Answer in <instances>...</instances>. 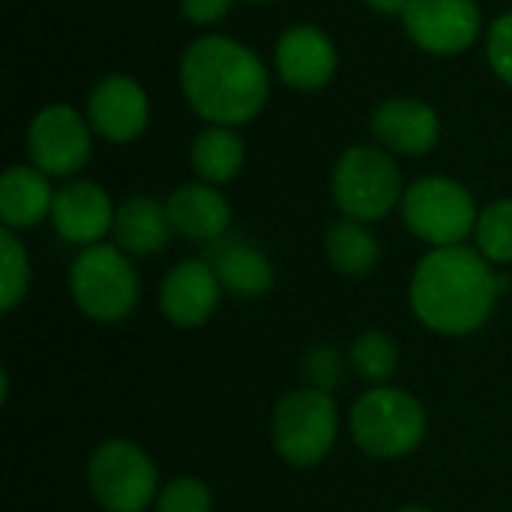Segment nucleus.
Returning <instances> with one entry per match:
<instances>
[{
  "instance_id": "obj_8",
  "label": "nucleus",
  "mask_w": 512,
  "mask_h": 512,
  "mask_svg": "<svg viewBox=\"0 0 512 512\" xmlns=\"http://www.w3.org/2000/svg\"><path fill=\"white\" fill-rule=\"evenodd\" d=\"M87 483L105 512H144L159 495L153 459L138 444L123 438H111L93 450Z\"/></svg>"
},
{
  "instance_id": "obj_4",
  "label": "nucleus",
  "mask_w": 512,
  "mask_h": 512,
  "mask_svg": "<svg viewBox=\"0 0 512 512\" xmlns=\"http://www.w3.org/2000/svg\"><path fill=\"white\" fill-rule=\"evenodd\" d=\"M399 213L405 228L432 249L462 246L468 237H474L480 219L477 201L468 186L444 174L414 180L402 195Z\"/></svg>"
},
{
  "instance_id": "obj_2",
  "label": "nucleus",
  "mask_w": 512,
  "mask_h": 512,
  "mask_svg": "<svg viewBox=\"0 0 512 512\" xmlns=\"http://www.w3.org/2000/svg\"><path fill=\"white\" fill-rule=\"evenodd\" d=\"M408 294L423 327L441 336H468L489 321L501 276L477 246H444L420 258Z\"/></svg>"
},
{
  "instance_id": "obj_12",
  "label": "nucleus",
  "mask_w": 512,
  "mask_h": 512,
  "mask_svg": "<svg viewBox=\"0 0 512 512\" xmlns=\"http://www.w3.org/2000/svg\"><path fill=\"white\" fill-rule=\"evenodd\" d=\"M273 72L297 93H318L339 72V48L318 24H291L273 45Z\"/></svg>"
},
{
  "instance_id": "obj_7",
  "label": "nucleus",
  "mask_w": 512,
  "mask_h": 512,
  "mask_svg": "<svg viewBox=\"0 0 512 512\" xmlns=\"http://www.w3.org/2000/svg\"><path fill=\"white\" fill-rule=\"evenodd\" d=\"M339 432V411L327 390L288 393L273 411L276 453L294 468H312L333 450Z\"/></svg>"
},
{
  "instance_id": "obj_6",
  "label": "nucleus",
  "mask_w": 512,
  "mask_h": 512,
  "mask_svg": "<svg viewBox=\"0 0 512 512\" xmlns=\"http://www.w3.org/2000/svg\"><path fill=\"white\" fill-rule=\"evenodd\" d=\"M351 435L375 459H399L417 450L426 435L423 405L396 387H375L351 408Z\"/></svg>"
},
{
  "instance_id": "obj_14",
  "label": "nucleus",
  "mask_w": 512,
  "mask_h": 512,
  "mask_svg": "<svg viewBox=\"0 0 512 512\" xmlns=\"http://www.w3.org/2000/svg\"><path fill=\"white\" fill-rule=\"evenodd\" d=\"M114 216L117 207L111 204L108 192L93 180H66L54 192L51 225L57 237L72 246L102 243V237L114 231Z\"/></svg>"
},
{
  "instance_id": "obj_30",
  "label": "nucleus",
  "mask_w": 512,
  "mask_h": 512,
  "mask_svg": "<svg viewBox=\"0 0 512 512\" xmlns=\"http://www.w3.org/2000/svg\"><path fill=\"white\" fill-rule=\"evenodd\" d=\"M399 512H432V510H426V507H405V510H399Z\"/></svg>"
},
{
  "instance_id": "obj_25",
  "label": "nucleus",
  "mask_w": 512,
  "mask_h": 512,
  "mask_svg": "<svg viewBox=\"0 0 512 512\" xmlns=\"http://www.w3.org/2000/svg\"><path fill=\"white\" fill-rule=\"evenodd\" d=\"M213 495L195 477H177L156 495V512H210Z\"/></svg>"
},
{
  "instance_id": "obj_9",
  "label": "nucleus",
  "mask_w": 512,
  "mask_h": 512,
  "mask_svg": "<svg viewBox=\"0 0 512 512\" xmlns=\"http://www.w3.org/2000/svg\"><path fill=\"white\" fill-rule=\"evenodd\" d=\"M93 126L87 114L66 102H51L39 108L27 123V156L48 177L75 180L93 153Z\"/></svg>"
},
{
  "instance_id": "obj_11",
  "label": "nucleus",
  "mask_w": 512,
  "mask_h": 512,
  "mask_svg": "<svg viewBox=\"0 0 512 512\" xmlns=\"http://www.w3.org/2000/svg\"><path fill=\"white\" fill-rule=\"evenodd\" d=\"M84 114L96 132V138L108 144H132L138 141L153 117V105L147 96V87L123 72L99 78L90 93Z\"/></svg>"
},
{
  "instance_id": "obj_15",
  "label": "nucleus",
  "mask_w": 512,
  "mask_h": 512,
  "mask_svg": "<svg viewBox=\"0 0 512 512\" xmlns=\"http://www.w3.org/2000/svg\"><path fill=\"white\" fill-rule=\"evenodd\" d=\"M222 297V285L204 258L180 261L159 285V309L174 327H201L210 321Z\"/></svg>"
},
{
  "instance_id": "obj_27",
  "label": "nucleus",
  "mask_w": 512,
  "mask_h": 512,
  "mask_svg": "<svg viewBox=\"0 0 512 512\" xmlns=\"http://www.w3.org/2000/svg\"><path fill=\"white\" fill-rule=\"evenodd\" d=\"M303 375L309 378V384L315 390L330 393V387L339 384V354L333 348H324V345L309 351L306 360H303Z\"/></svg>"
},
{
  "instance_id": "obj_21",
  "label": "nucleus",
  "mask_w": 512,
  "mask_h": 512,
  "mask_svg": "<svg viewBox=\"0 0 512 512\" xmlns=\"http://www.w3.org/2000/svg\"><path fill=\"white\" fill-rule=\"evenodd\" d=\"M327 261L342 276H369L381 261V243L366 222L342 219L324 237Z\"/></svg>"
},
{
  "instance_id": "obj_28",
  "label": "nucleus",
  "mask_w": 512,
  "mask_h": 512,
  "mask_svg": "<svg viewBox=\"0 0 512 512\" xmlns=\"http://www.w3.org/2000/svg\"><path fill=\"white\" fill-rule=\"evenodd\" d=\"M237 0H180V15L195 27H216L222 24Z\"/></svg>"
},
{
  "instance_id": "obj_16",
  "label": "nucleus",
  "mask_w": 512,
  "mask_h": 512,
  "mask_svg": "<svg viewBox=\"0 0 512 512\" xmlns=\"http://www.w3.org/2000/svg\"><path fill=\"white\" fill-rule=\"evenodd\" d=\"M168 219H171V231L186 237V240H198V243H216L228 234L231 228V204L228 198L219 192V186L210 183H183L177 186L168 201H165Z\"/></svg>"
},
{
  "instance_id": "obj_5",
  "label": "nucleus",
  "mask_w": 512,
  "mask_h": 512,
  "mask_svg": "<svg viewBox=\"0 0 512 512\" xmlns=\"http://www.w3.org/2000/svg\"><path fill=\"white\" fill-rule=\"evenodd\" d=\"M69 291L78 309L99 321H123L138 303V273L117 243L84 246L69 267Z\"/></svg>"
},
{
  "instance_id": "obj_18",
  "label": "nucleus",
  "mask_w": 512,
  "mask_h": 512,
  "mask_svg": "<svg viewBox=\"0 0 512 512\" xmlns=\"http://www.w3.org/2000/svg\"><path fill=\"white\" fill-rule=\"evenodd\" d=\"M51 177L36 165H12L0 177V219L9 231H27L51 219Z\"/></svg>"
},
{
  "instance_id": "obj_13",
  "label": "nucleus",
  "mask_w": 512,
  "mask_h": 512,
  "mask_svg": "<svg viewBox=\"0 0 512 512\" xmlns=\"http://www.w3.org/2000/svg\"><path fill=\"white\" fill-rule=\"evenodd\" d=\"M369 129L378 147L399 156H426L441 141L438 108L417 96H390L378 102Z\"/></svg>"
},
{
  "instance_id": "obj_24",
  "label": "nucleus",
  "mask_w": 512,
  "mask_h": 512,
  "mask_svg": "<svg viewBox=\"0 0 512 512\" xmlns=\"http://www.w3.org/2000/svg\"><path fill=\"white\" fill-rule=\"evenodd\" d=\"M0 309L12 312L30 285V261L27 252L21 246V240L15 237V231L3 228L0 231Z\"/></svg>"
},
{
  "instance_id": "obj_17",
  "label": "nucleus",
  "mask_w": 512,
  "mask_h": 512,
  "mask_svg": "<svg viewBox=\"0 0 512 512\" xmlns=\"http://www.w3.org/2000/svg\"><path fill=\"white\" fill-rule=\"evenodd\" d=\"M204 261L213 267L219 285L237 297H261L273 288L270 258L246 237L225 234L222 240L207 246Z\"/></svg>"
},
{
  "instance_id": "obj_3",
  "label": "nucleus",
  "mask_w": 512,
  "mask_h": 512,
  "mask_svg": "<svg viewBox=\"0 0 512 512\" xmlns=\"http://www.w3.org/2000/svg\"><path fill=\"white\" fill-rule=\"evenodd\" d=\"M405 180L402 171L393 159L378 144H354L348 147L330 174V195L336 207L345 213V219L357 222H378L390 216L405 195Z\"/></svg>"
},
{
  "instance_id": "obj_31",
  "label": "nucleus",
  "mask_w": 512,
  "mask_h": 512,
  "mask_svg": "<svg viewBox=\"0 0 512 512\" xmlns=\"http://www.w3.org/2000/svg\"><path fill=\"white\" fill-rule=\"evenodd\" d=\"M243 3H279V0H243Z\"/></svg>"
},
{
  "instance_id": "obj_10",
  "label": "nucleus",
  "mask_w": 512,
  "mask_h": 512,
  "mask_svg": "<svg viewBox=\"0 0 512 512\" xmlns=\"http://www.w3.org/2000/svg\"><path fill=\"white\" fill-rule=\"evenodd\" d=\"M408 39L432 57H456L477 45L483 9L477 0H411L402 15Z\"/></svg>"
},
{
  "instance_id": "obj_19",
  "label": "nucleus",
  "mask_w": 512,
  "mask_h": 512,
  "mask_svg": "<svg viewBox=\"0 0 512 512\" xmlns=\"http://www.w3.org/2000/svg\"><path fill=\"white\" fill-rule=\"evenodd\" d=\"M111 234L126 255H156L165 249L174 231L162 201L150 195H132L117 207Z\"/></svg>"
},
{
  "instance_id": "obj_29",
  "label": "nucleus",
  "mask_w": 512,
  "mask_h": 512,
  "mask_svg": "<svg viewBox=\"0 0 512 512\" xmlns=\"http://www.w3.org/2000/svg\"><path fill=\"white\" fill-rule=\"evenodd\" d=\"M372 12L387 15V18H402L411 0H363Z\"/></svg>"
},
{
  "instance_id": "obj_26",
  "label": "nucleus",
  "mask_w": 512,
  "mask_h": 512,
  "mask_svg": "<svg viewBox=\"0 0 512 512\" xmlns=\"http://www.w3.org/2000/svg\"><path fill=\"white\" fill-rule=\"evenodd\" d=\"M486 60L495 78L512 87V9L501 12L486 30Z\"/></svg>"
},
{
  "instance_id": "obj_20",
  "label": "nucleus",
  "mask_w": 512,
  "mask_h": 512,
  "mask_svg": "<svg viewBox=\"0 0 512 512\" xmlns=\"http://www.w3.org/2000/svg\"><path fill=\"white\" fill-rule=\"evenodd\" d=\"M189 165L201 183L225 186L231 183L246 165V141L231 126H210L198 129L189 147Z\"/></svg>"
},
{
  "instance_id": "obj_23",
  "label": "nucleus",
  "mask_w": 512,
  "mask_h": 512,
  "mask_svg": "<svg viewBox=\"0 0 512 512\" xmlns=\"http://www.w3.org/2000/svg\"><path fill=\"white\" fill-rule=\"evenodd\" d=\"M474 240L492 264H512V198H498L480 210Z\"/></svg>"
},
{
  "instance_id": "obj_1",
  "label": "nucleus",
  "mask_w": 512,
  "mask_h": 512,
  "mask_svg": "<svg viewBox=\"0 0 512 512\" xmlns=\"http://www.w3.org/2000/svg\"><path fill=\"white\" fill-rule=\"evenodd\" d=\"M186 105L210 126L240 129L261 117L270 102V69L264 57L225 33L198 36L177 69Z\"/></svg>"
},
{
  "instance_id": "obj_22",
  "label": "nucleus",
  "mask_w": 512,
  "mask_h": 512,
  "mask_svg": "<svg viewBox=\"0 0 512 512\" xmlns=\"http://www.w3.org/2000/svg\"><path fill=\"white\" fill-rule=\"evenodd\" d=\"M351 366L360 378H366L372 384L390 381L399 369V348H396L393 336H387L381 330L360 333L351 345Z\"/></svg>"
}]
</instances>
